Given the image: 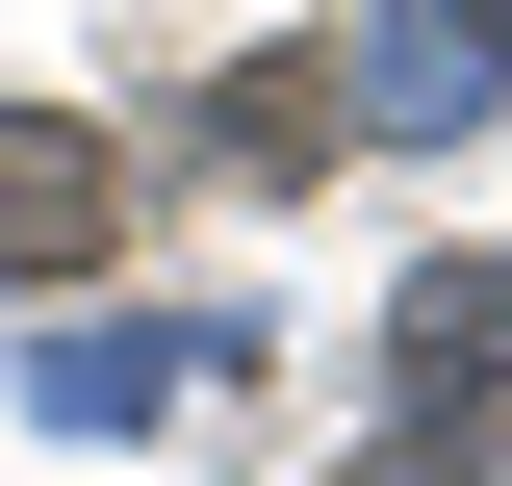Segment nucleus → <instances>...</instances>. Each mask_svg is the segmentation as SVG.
I'll return each instance as SVG.
<instances>
[{"mask_svg":"<svg viewBox=\"0 0 512 486\" xmlns=\"http://www.w3.org/2000/svg\"><path fill=\"white\" fill-rule=\"evenodd\" d=\"M103 231H128L103 128H0V282H103Z\"/></svg>","mask_w":512,"mask_h":486,"instance_id":"f257e3e1","label":"nucleus"},{"mask_svg":"<svg viewBox=\"0 0 512 486\" xmlns=\"http://www.w3.org/2000/svg\"><path fill=\"white\" fill-rule=\"evenodd\" d=\"M461 384H512V256H436L410 282V410H461Z\"/></svg>","mask_w":512,"mask_h":486,"instance_id":"f03ea898","label":"nucleus"}]
</instances>
